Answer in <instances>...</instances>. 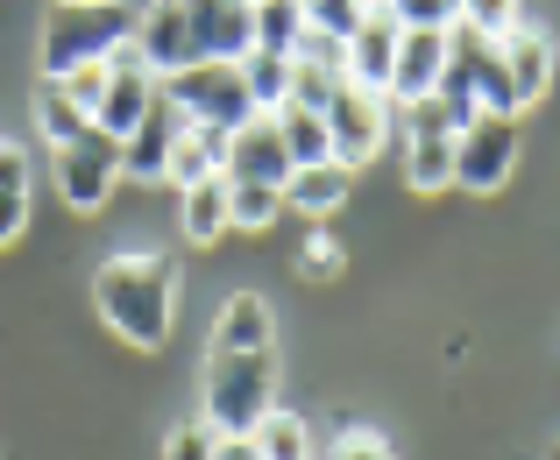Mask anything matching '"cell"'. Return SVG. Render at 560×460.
Listing matches in <instances>:
<instances>
[{"label":"cell","instance_id":"1","mask_svg":"<svg viewBox=\"0 0 560 460\" xmlns=\"http://www.w3.org/2000/svg\"><path fill=\"white\" fill-rule=\"evenodd\" d=\"M93 305H100V319H107L128 347H164V340H171V319H178V262H171V256H150V248L100 262Z\"/></svg>","mask_w":560,"mask_h":460},{"label":"cell","instance_id":"2","mask_svg":"<svg viewBox=\"0 0 560 460\" xmlns=\"http://www.w3.org/2000/svg\"><path fill=\"white\" fill-rule=\"evenodd\" d=\"M128 36H136V14H128L121 0L50 8V22H43V79H65V71H79V64H107Z\"/></svg>","mask_w":560,"mask_h":460},{"label":"cell","instance_id":"3","mask_svg":"<svg viewBox=\"0 0 560 460\" xmlns=\"http://www.w3.org/2000/svg\"><path fill=\"white\" fill-rule=\"evenodd\" d=\"M277 411V362L270 354H206V425L213 433H256Z\"/></svg>","mask_w":560,"mask_h":460},{"label":"cell","instance_id":"4","mask_svg":"<svg viewBox=\"0 0 560 460\" xmlns=\"http://www.w3.org/2000/svg\"><path fill=\"white\" fill-rule=\"evenodd\" d=\"M164 99L185 114L191 128H213V135H234L242 121H256V99H248L242 64H220V57L171 71V79H164Z\"/></svg>","mask_w":560,"mask_h":460},{"label":"cell","instance_id":"5","mask_svg":"<svg viewBox=\"0 0 560 460\" xmlns=\"http://www.w3.org/2000/svg\"><path fill=\"white\" fill-rule=\"evenodd\" d=\"M518 177V114H476L454 135V185L497 191Z\"/></svg>","mask_w":560,"mask_h":460},{"label":"cell","instance_id":"6","mask_svg":"<svg viewBox=\"0 0 560 460\" xmlns=\"http://www.w3.org/2000/svg\"><path fill=\"white\" fill-rule=\"evenodd\" d=\"M50 163H57V191H65L71 213H100L114 199V185H121V142L100 135V128H85L65 150H50Z\"/></svg>","mask_w":560,"mask_h":460},{"label":"cell","instance_id":"7","mask_svg":"<svg viewBox=\"0 0 560 460\" xmlns=\"http://www.w3.org/2000/svg\"><path fill=\"white\" fill-rule=\"evenodd\" d=\"M397 114L383 93H362V85H341V93L327 99V142H334V163H348V170H362L383 142H390Z\"/></svg>","mask_w":560,"mask_h":460},{"label":"cell","instance_id":"8","mask_svg":"<svg viewBox=\"0 0 560 460\" xmlns=\"http://www.w3.org/2000/svg\"><path fill=\"white\" fill-rule=\"evenodd\" d=\"M156 93H164V79H156V71L121 43V50L107 57V93H100V107H93V128L114 135V142H128L142 128V114L156 107Z\"/></svg>","mask_w":560,"mask_h":460},{"label":"cell","instance_id":"9","mask_svg":"<svg viewBox=\"0 0 560 460\" xmlns=\"http://www.w3.org/2000/svg\"><path fill=\"white\" fill-rule=\"evenodd\" d=\"M128 50H136L142 64L156 71V79H171V71H185V64H206V57H199V36H191L185 0H150V8L136 14V36H128Z\"/></svg>","mask_w":560,"mask_h":460},{"label":"cell","instance_id":"10","mask_svg":"<svg viewBox=\"0 0 560 460\" xmlns=\"http://www.w3.org/2000/svg\"><path fill=\"white\" fill-rule=\"evenodd\" d=\"M220 177H228V185H270V191L291 185V150H284V135H277V114H256V121L234 128L228 156H220Z\"/></svg>","mask_w":560,"mask_h":460},{"label":"cell","instance_id":"11","mask_svg":"<svg viewBox=\"0 0 560 460\" xmlns=\"http://www.w3.org/2000/svg\"><path fill=\"white\" fill-rule=\"evenodd\" d=\"M191 36H199V57H220V64H242L256 50V8L248 0H185Z\"/></svg>","mask_w":560,"mask_h":460},{"label":"cell","instance_id":"12","mask_svg":"<svg viewBox=\"0 0 560 460\" xmlns=\"http://www.w3.org/2000/svg\"><path fill=\"white\" fill-rule=\"evenodd\" d=\"M440 71H447V28H405L397 36V64H390V107H411V99H425L440 85Z\"/></svg>","mask_w":560,"mask_h":460},{"label":"cell","instance_id":"13","mask_svg":"<svg viewBox=\"0 0 560 460\" xmlns=\"http://www.w3.org/2000/svg\"><path fill=\"white\" fill-rule=\"evenodd\" d=\"M397 36H405V28L390 22V8H383V0H370V14H362V28L348 36V85H362V93H390Z\"/></svg>","mask_w":560,"mask_h":460},{"label":"cell","instance_id":"14","mask_svg":"<svg viewBox=\"0 0 560 460\" xmlns=\"http://www.w3.org/2000/svg\"><path fill=\"white\" fill-rule=\"evenodd\" d=\"M497 50H504L518 114L533 107V99H547V85H553V36H547V28H539V22H518L511 36H497Z\"/></svg>","mask_w":560,"mask_h":460},{"label":"cell","instance_id":"15","mask_svg":"<svg viewBox=\"0 0 560 460\" xmlns=\"http://www.w3.org/2000/svg\"><path fill=\"white\" fill-rule=\"evenodd\" d=\"M185 135V114L156 93V107L142 114V128L121 142V177H142V185H164V163H171V142Z\"/></svg>","mask_w":560,"mask_h":460},{"label":"cell","instance_id":"16","mask_svg":"<svg viewBox=\"0 0 560 460\" xmlns=\"http://www.w3.org/2000/svg\"><path fill=\"white\" fill-rule=\"evenodd\" d=\"M270 340H277V319H270V305H262L256 291H234V298L220 305V319H213V347L220 354H270Z\"/></svg>","mask_w":560,"mask_h":460},{"label":"cell","instance_id":"17","mask_svg":"<svg viewBox=\"0 0 560 460\" xmlns=\"http://www.w3.org/2000/svg\"><path fill=\"white\" fill-rule=\"evenodd\" d=\"M348 185H355V170H348V163H334V156H327V163H305V170H291L284 205L327 220V213H341V205H348Z\"/></svg>","mask_w":560,"mask_h":460},{"label":"cell","instance_id":"18","mask_svg":"<svg viewBox=\"0 0 560 460\" xmlns=\"http://www.w3.org/2000/svg\"><path fill=\"white\" fill-rule=\"evenodd\" d=\"M220 156H228V135H213V128H191L171 142V163H164V185H206V177H220Z\"/></svg>","mask_w":560,"mask_h":460},{"label":"cell","instance_id":"19","mask_svg":"<svg viewBox=\"0 0 560 460\" xmlns=\"http://www.w3.org/2000/svg\"><path fill=\"white\" fill-rule=\"evenodd\" d=\"M178 234L185 241H220L228 234V177H206V185H185L178 191Z\"/></svg>","mask_w":560,"mask_h":460},{"label":"cell","instance_id":"20","mask_svg":"<svg viewBox=\"0 0 560 460\" xmlns=\"http://www.w3.org/2000/svg\"><path fill=\"white\" fill-rule=\"evenodd\" d=\"M28 227V156L14 142H0V248Z\"/></svg>","mask_w":560,"mask_h":460},{"label":"cell","instance_id":"21","mask_svg":"<svg viewBox=\"0 0 560 460\" xmlns=\"http://www.w3.org/2000/svg\"><path fill=\"white\" fill-rule=\"evenodd\" d=\"M277 135H284V150H291V170H305V163H327V156H334V142H327V114L277 107Z\"/></svg>","mask_w":560,"mask_h":460},{"label":"cell","instance_id":"22","mask_svg":"<svg viewBox=\"0 0 560 460\" xmlns=\"http://www.w3.org/2000/svg\"><path fill=\"white\" fill-rule=\"evenodd\" d=\"M405 185H411V191H447V185H454V135H419V142H405Z\"/></svg>","mask_w":560,"mask_h":460},{"label":"cell","instance_id":"23","mask_svg":"<svg viewBox=\"0 0 560 460\" xmlns=\"http://www.w3.org/2000/svg\"><path fill=\"white\" fill-rule=\"evenodd\" d=\"M284 220V191L270 185H228V234H270Z\"/></svg>","mask_w":560,"mask_h":460},{"label":"cell","instance_id":"24","mask_svg":"<svg viewBox=\"0 0 560 460\" xmlns=\"http://www.w3.org/2000/svg\"><path fill=\"white\" fill-rule=\"evenodd\" d=\"M248 439H256L262 460H313V433H305V418H299V411H284V404H277Z\"/></svg>","mask_w":560,"mask_h":460},{"label":"cell","instance_id":"25","mask_svg":"<svg viewBox=\"0 0 560 460\" xmlns=\"http://www.w3.org/2000/svg\"><path fill=\"white\" fill-rule=\"evenodd\" d=\"M36 128H43V142H50V150H65V142H79L93 121H85V114L65 99V85H57V79H43L36 85Z\"/></svg>","mask_w":560,"mask_h":460},{"label":"cell","instance_id":"26","mask_svg":"<svg viewBox=\"0 0 560 460\" xmlns=\"http://www.w3.org/2000/svg\"><path fill=\"white\" fill-rule=\"evenodd\" d=\"M242 79H248V99H256V114H277L291 93V57L277 50H248L242 57Z\"/></svg>","mask_w":560,"mask_h":460},{"label":"cell","instance_id":"27","mask_svg":"<svg viewBox=\"0 0 560 460\" xmlns=\"http://www.w3.org/2000/svg\"><path fill=\"white\" fill-rule=\"evenodd\" d=\"M299 36H305V8H299V0H256V50L291 57Z\"/></svg>","mask_w":560,"mask_h":460},{"label":"cell","instance_id":"28","mask_svg":"<svg viewBox=\"0 0 560 460\" xmlns=\"http://www.w3.org/2000/svg\"><path fill=\"white\" fill-rule=\"evenodd\" d=\"M341 71H327V64H299L291 57V93H284V107H305V114H327V99L341 93Z\"/></svg>","mask_w":560,"mask_h":460},{"label":"cell","instance_id":"29","mask_svg":"<svg viewBox=\"0 0 560 460\" xmlns=\"http://www.w3.org/2000/svg\"><path fill=\"white\" fill-rule=\"evenodd\" d=\"M305 8V28H319V36L348 43L362 28V14H370V0H299Z\"/></svg>","mask_w":560,"mask_h":460},{"label":"cell","instance_id":"30","mask_svg":"<svg viewBox=\"0 0 560 460\" xmlns=\"http://www.w3.org/2000/svg\"><path fill=\"white\" fill-rule=\"evenodd\" d=\"M525 22V8L518 0H462V28H476V36H511V28Z\"/></svg>","mask_w":560,"mask_h":460},{"label":"cell","instance_id":"31","mask_svg":"<svg viewBox=\"0 0 560 460\" xmlns=\"http://www.w3.org/2000/svg\"><path fill=\"white\" fill-rule=\"evenodd\" d=\"M397 28H454L462 22V0H383Z\"/></svg>","mask_w":560,"mask_h":460},{"label":"cell","instance_id":"32","mask_svg":"<svg viewBox=\"0 0 560 460\" xmlns=\"http://www.w3.org/2000/svg\"><path fill=\"white\" fill-rule=\"evenodd\" d=\"M57 85H65V99H71V107L85 114V121H93L100 93H107V64H79V71H65V79H57Z\"/></svg>","mask_w":560,"mask_h":460},{"label":"cell","instance_id":"33","mask_svg":"<svg viewBox=\"0 0 560 460\" xmlns=\"http://www.w3.org/2000/svg\"><path fill=\"white\" fill-rule=\"evenodd\" d=\"M299 270L313 276V284H327V276L348 270V248L334 241V234H313V241H305V256H299Z\"/></svg>","mask_w":560,"mask_h":460},{"label":"cell","instance_id":"34","mask_svg":"<svg viewBox=\"0 0 560 460\" xmlns=\"http://www.w3.org/2000/svg\"><path fill=\"white\" fill-rule=\"evenodd\" d=\"M213 447H220V433L206 418H191V425H178V433L164 439V460H213Z\"/></svg>","mask_w":560,"mask_h":460},{"label":"cell","instance_id":"35","mask_svg":"<svg viewBox=\"0 0 560 460\" xmlns=\"http://www.w3.org/2000/svg\"><path fill=\"white\" fill-rule=\"evenodd\" d=\"M334 460H397V453L383 447L376 433H362V425H355V433H341V439H334Z\"/></svg>","mask_w":560,"mask_h":460},{"label":"cell","instance_id":"36","mask_svg":"<svg viewBox=\"0 0 560 460\" xmlns=\"http://www.w3.org/2000/svg\"><path fill=\"white\" fill-rule=\"evenodd\" d=\"M213 460H262V453H256V439H248V433H220Z\"/></svg>","mask_w":560,"mask_h":460},{"label":"cell","instance_id":"37","mask_svg":"<svg viewBox=\"0 0 560 460\" xmlns=\"http://www.w3.org/2000/svg\"><path fill=\"white\" fill-rule=\"evenodd\" d=\"M57 8H79V0H57Z\"/></svg>","mask_w":560,"mask_h":460},{"label":"cell","instance_id":"38","mask_svg":"<svg viewBox=\"0 0 560 460\" xmlns=\"http://www.w3.org/2000/svg\"><path fill=\"white\" fill-rule=\"evenodd\" d=\"M547 460H560V447H553V453H547Z\"/></svg>","mask_w":560,"mask_h":460},{"label":"cell","instance_id":"39","mask_svg":"<svg viewBox=\"0 0 560 460\" xmlns=\"http://www.w3.org/2000/svg\"><path fill=\"white\" fill-rule=\"evenodd\" d=\"M248 8H256V0H248Z\"/></svg>","mask_w":560,"mask_h":460}]
</instances>
